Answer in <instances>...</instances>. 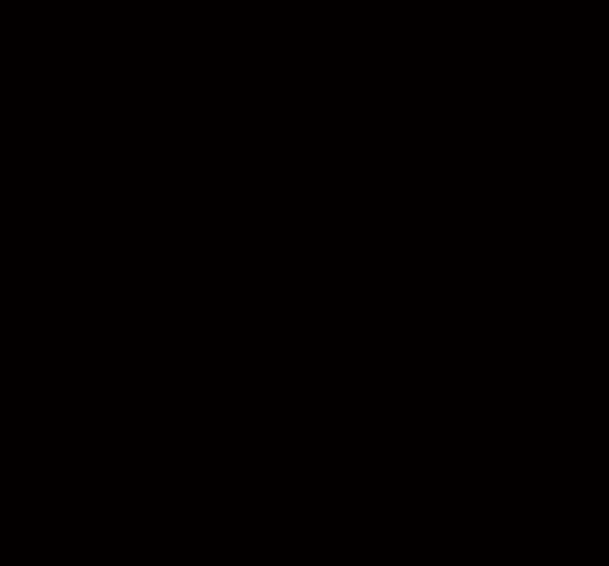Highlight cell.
I'll return each instance as SVG.
<instances>
[]
</instances>
